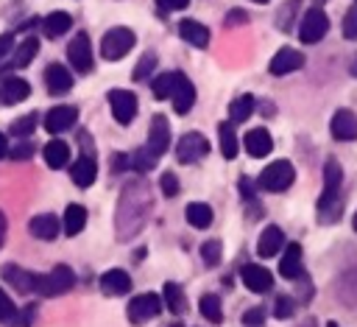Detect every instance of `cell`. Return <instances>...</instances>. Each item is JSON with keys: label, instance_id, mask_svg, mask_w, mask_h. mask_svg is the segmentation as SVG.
<instances>
[{"label": "cell", "instance_id": "1", "mask_svg": "<svg viewBox=\"0 0 357 327\" xmlns=\"http://www.w3.org/2000/svg\"><path fill=\"white\" fill-rule=\"evenodd\" d=\"M153 207V196L145 179H131L117 201V212H114V229L120 240H131L148 221Z\"/></svg>", "mask_w": 357, "mask_h": 327}, {"label": "cell", "instance_id": "2", "mask_svg": "<svg viewBox=\"0 0 357 327\" xmlns=\"http://www.w3.org/2000/svg\"><path fill=\"white\" fill-rule=\"evenodd\" d=\"M73 285H75V274H73V268L64 266V263L53 266L47 274H36V293H42V296L67 293Z\"/></svg>", "mask_w": 357, "mask_h": 327}, {"label": "cell", "instance_id": "3", "mask_svg": "<svg viewBox=\"0 0 357 327\" xmlns=\"http://www.w3.org/2000/svg\"><path fill=\"white\" fill-rule=\"evenodd\" d=\"M293 179H296L293 165L287 159H276V162H271L259 173V187L262 190H271V193H282V190H287L293 184Z\"/></svg>", "mask_w": 357, "mask_h": 327}, {"label": "cell", "instance_id": "4", "mask_svg": "<svg viewBox=\"0 0 357 327\" xmlns=\"http://www.w3.org/2000/svg\"><path fill=\"white\" fill-rule=\"evenodd\" d=\"M131 48H134V31H128V28H112V31H106L103 39H100V56H103L106 61L123 59Z\"/></svg>", "mask_w": 357, "mask_h": 327}, {"label": "cell", "instance_id": "5", "mask_svg": "<svg viewBox=\"0 0 357 327\" xmlns=\"http://www.w3.org/2000/svg\"><path fill=\"white\" fill-rule=\"evenodd\" d=\"M340 184H343V168H340L337 159H329V162L324 165V190H321V198H318V210H321V215L337 201V196H340Z\"/></svg>", "mask_w": 357, "mask_h": 327}, {"label": "cell", "instance_id": "6", "mask_svg": "<svg viewBox=\"0 0 357 327\" xmlns=\"http://www.w3.org/2000/svg\"><path fill=\"white\" fill-rule=\"evenodd\" d=\"M67 59H70V64H73L78 73H89V70H92V64H95V59H92V42H89V36H86L84 31H78V34L70 39V45H67Z\"/></svg>", "mask_w": 357, "mask_h": 327}, {"label": "cell", "instance_id": "7", "mask_svg": "<svg viewBox=\"0 0 357 327\" xmlns=\"http://www.w3.org/2000/svg\"><path fill=\"white\" fill-rule=\"evenodd\" d=\"M206 154H209V143H206L204 134L187 131L184 137H178V145H176V159H178V162L190 165V162H195V159H201V157H206Z\"/></svg>", "mask_w": 357, "mask_h": 327}, {"label": "cell", "instance_id": "8", "mask_svg": "<svg viewBox=\"0 0 357 327\" xmlns=\"http://www.w3.org/2000/svg\"><path fill=\"white\" fill-rule=\"evenodd\" d=\"M162 310V299L156 293H139L128 302V321L131 324H145L153 316H159Z\"/></svg>", "mask_w": 357, "mask_h": 327}, {"label": "cell", "instance_id": "9", "mask_svg": "<svg viewBox=\"0 0 357 327\" xmlns=\"http://www.w3.org/2000/svg\"><path fill=\"white\" fill-rule=\"evenodd\" d=\"M109 106H112V115L120 126H128L137 117V95L128 92V89H112L109 92Z\"/></svg>", "mask_w": 357, "mask_h": 327}, {"label": "cell", "instance_id": "10", "mask_svg": "<svg viewBox=\"0 0 357 327\" xmlns=\"http://www.w3.org/2000/svg\"><path fill=\"white\" fill-rule=\"evenodd\" d=\"M326 31H329V17H326L321 8H310V11L304 14V20H301L298 36H301V42L312 45V42L324 39V34H326Z\"/></svg>", "mask_w": 357, "mask_h": 327}, {"label": "cell", "instance_id": "11", "mask_svg": "<svg viewBox=\"0 0 357 327\" xmlns=\"http://www.w3.org/2000/svg\"><path fill=\"white\" fill-rule=\"evenodd\" d=\"M167 145H170V123L165 115H153L151 129H148V148L156 157H162L167 151Z\"/></svg>", "mask_w": 357, "mask_h": 327}, {"label": "cell", "instance_id": "12", "mask_svg": "<svg viewBox=\"0 0 357 327\" xmlns=\"http://www.w3.org/2000/svg\"><path fill=\"white\" fill-rule=\"evenodd\" d=\"M240 277H243L245 288L254 291V293H265V291H271V285H273L271 271L262 268V266H257V263H245V266L240 268Z\"/></svg>", "mask_w": 357, "mask_h": 327}, {"label": "cell", "instance_id": "13", "mask_svg": "<svg viewBox=\"0 0 357 327\" xmlns=\"http://www.w3.org/2000/svg\"><path fill=\"white\" fill-rule=\"evenodd\" d=\"M329 131L335 140L340 143H349V140H357V117L349 112V109H337L329 120Z\"/></svg>", "mask_w": 357, "mask_h": 327}, {"label": "cell", "instance_id": "14", "mask_svg": "<svg viewBox=\"0 0 357 327\" xmlns=\"http://www.w3.org/2000/svg\"><path fill=\"white\" fill-rule=\"evenodd\" d=\"M45 87H47V92H53V95H64V92H70L73 89V73L64 67V64H47V70H45Z\"/></svg>", "mask_w": 357, "mask_h": 327}, {"label": "cell", "instance_id": "15", "mask_svg": "<svg viewBox=\"0 0 357 327\" xmlns=\"http://www.w3.org/2000/svg\"><path fill=\"white\" fill-rule=\"evenodd\" d=\"M3 279L20 293H33L36 291V274H31V271H25L20 266H11V263L3 266Z\"/></svg>", "mask_w": 357, "mask_h": 327}, {"label": "cell", "instance_id": "16", "mask_svg": "<svg viewBox=\"0 0 357 327\" xmlns=\"http://www.w3.org/2000/svg\"><path fill=\"white\" fill-rule=\"evenodd\" d=\"M100 291L106 296H123L131 291V277L123 268H109L106 274H100Z\"/></svg>", "mask_w": 357, "mask_h": 327}, {"label": "cell", "instance_id": "17", "mask_svg": "<svg viewBox=\"0 0 357 327\" xmlns=\"http://www.w3.org/2000/svg\"><path fill=\"white\" fill-rule=\"evenodd\" d=\"M78 120V112L73 106H53L47 115H45V129L50 134H59V131H67L73 123Z\"/></svg>", "mask_w": 357, "mask_h": 327}, {"label": "cell", "instance_id": "18", "mask_svg": "<svg viewBox=\"0 0 357 327\" xmlns=\"http://www.w3.org/2000/svg\"><path fill=\"white\" fill-rule=\"evenodd\" d=\"M59 229H61V221H59L56 215H50V212L33 215V218L28 221V232H31L33 238H39V240H53V238L59 235Z\"/></svg>", "mask_w": 357, "mask_h": 327}, {"label": "cell", "instance_id": "19", "mask_svg": "<svg viewBox=\"0 0 357 327\" xmlns=\"http://www.w3.org/2000/svg\"><path fill=\"white\" fill-rule=\"evenodd\" d=\"M28 95H31V84H28L25 78H6V81L0 84V103H3V106L22 103Z\"/></svg>", "mask_w": 357, "mask_h": 327}, {"label": "cell", "instance_id": "20", "mask_svg": "<svg viewBox=\"0 0 357 327\" xmlns=\"http://www.w3.org/2000/svg\"><path fill=\"white\" fill-rule=\"evenodd\" d=\"M304 64V56L298 53V50H293V48H282L273 59H271V73L273 75H287V73H293V70H298Z\"/></svg>", "mask_w": 357, "mask_h": 327}, {"label": "cell", "instance_id": "21", "mask_svg": "<svg viewBox=\"0 0 357 327\" xmlns=\"http://www.w3.org/2000/svg\"><path fill=\"white\" fill-rule=\"evenodd\" d=\"M170 101H173V109H176L178 115H187V112L192 109V103H195V87L190 84L187 75L178 73V81H176V89H173Z\"/></svg>", "mask_w": 357, "mask_h": 327}, {"label": "cell", "instance_id": "22", "mask_svg": "<svg viewBox=\"0 0 357 327\" xmlns=\"http://www.w3.org/2000/svg\"><path fill=\"white\" fill-rule=\"evenodd\" d=\"M282 246H287V243H284L282 229H279V226H273V224H268V226L262 229L259 240H257V252H259V257H273V254H279V252H282Z\"/></svg>", "mask_w": 357, "mask_h": 327}, {"label": "cell", "instance_id": "23", "mask_svg": "<svg viewBox=\"0 0 357 327\" xmlns=\"http://www.w3.org/2000/svg\"><path fill=\"white\" fill-rule=\"evenodd\" d=\"M279 274L284 279H301L304 277V266H301V246L298 243H290L282 254V263H279Z\"/></svg>", "mask_w": 357, "mask_h": 327}, {"label": "cell", "instance_id": "24", "mask_svg": "<svg viewBox=\"0 0 357 327\" xmlns=\"http://www.w3.org/2000/svg\"><path fill=\"white\" fill-rule=\"evenodd\" d=\"M70 176H73V182H75L78 187H89V184L95 182V176H98V162H95V157H89V154L78 157V159L73 162V168H70Z\"/></svg>", "mask_w": 357, "mask_h": 327}, {"label": "cell", "instance_id": "25", "mask_svg": "<svg viewBox=\"0 0 357 327\" xmlns=\"http://www.w3.org/2000/svg\"><path fill=\"white\" fill-rule=\"evenodd\" d=\"M335 293L343 305H357V266L354 268H346L337 282H335Z\"/></svg>", "mask_w": 357, "mask_h": 327}, {"label": "cell", "instance_id": "26", "mask_svg": "<svg viewBox=\"0 0 357 327\" xmlns=\"http://www.w3.org/2000/svg\"><path fill=\"white\" fill-rule=\"evenodd\" d=\"M178 36L195 48H206L209 45V31L206 25H201L198 20H181L178 22Z\"/></svg>", "mask_w": 357, "mask_h": 327}, {"label": "cell", "instance_id": "27", "mask_svg": "<svg viewBox=\"0 0 357 327\" xmlns=\"http://www.w3.org/2000/svg\"><path fill=\"white\" fill-rule=\"evenodd\" d=\"M243 145H245V151L251 157H268L271 148H273V140H271V134L265 129H251V131H245Z\"/></svg>", "mask_w": 357, "mask_h": 327}, {"label": "cell", "instance_id": "28", "mask_svg": "<svg viewBox=\"0 0 357 327\" xmlns=\"http://www.w3.org/2000/svg\"><path fill=\"white\" fill-rule=\"evenodd\" d=\"M70 25H73V17H70L67 11H50V14L42 20V31H45V36H50V39L67 34Z\"/></svg>", "mask_w": 357, "mask_h": 327}, {"label": "cell", "instance_id": "29", "mask_svg": "<svg viewBox=\"0 0 357 327\" xmlns=\"http://www.w3.org/2000/svg\"><path fill=\"white\" fill-rule=\"evenodd\" d=\"M42 154H45L47 168H53V170H59V168H64L70 162V145L64 140H50Z\"/></svg>", "mask_w": 357, "mask_h": 327}, {"label": "cell", "instance_id": "30", "mask_svg": "<svg viewBox=\"0 0 357 327\" xmlns=\"http://www.w3.org/2000/svg\"><path fill=\"white\" fill-rule=\"evenodd\" d=\"M184 215H187V224L195 226V229H206V226L212 224V207L204 204V201H192V204H187Z\"/></svg>", "mask_w": 357, "mask_h": 327}, {"label": "cell", "instance_id": "31", "mask_svg": "<svg viewBox=\"0 0 357 327\" xmlns=\"http://www.w3.org/2000/svg\"><path fill=\"white\" fill-rule=\"evenodd\" d=\"M84 226H86V210H84L81 204H70V207L64 210L61 229H64L67 235H78Z\"/></svg>", "mask_w": 357, "mask_h": 327}, {"label": "cell", "instance_id": "32", "mask_svg": "<svg viewBox=\"0 0 357 327\" xmlns=\"http://www.w3.org/2000/svg\"><path fill=\"white\" fill-rule=\"evenodd\" d=\"M218 140H220V154H223V159H234V157H237V134H234V129H231V120H226V123L218 126Z\"/></svg>", "mask_w": 357, "mask_h": 327}, {"label": "cell", "instance_id": "33", "mask_svg": "<svg viewBox=\"0 0 357 327\" xmlns=\"http://www.w3.org/2000/svg\"><path fill=\"white\" fill-rule=\"evenodd\" d=\"M176 81H178V73H162V75H156V78L151 81V92H153V98H156V101L170 98L173 89H176Z\"/></svg>", "mask_w": 357, "mask_h": 327}, {"label": "cell", "instance_id": "34", "mask_svg": "<svg viewBox=\"0 0 357 327\" xmlns=\"http://www.w3.org/2000/svg\"><path fill=\"white\" fill-rule=\"evenodd\" d=\"M36 53H39V39H36V36H28V39H25L22 45H17V50H14V67H28Z\"/></svg>", "mask_w": 357, "mask_h": 327}, {"label": "cell", "instance_id": "35", "mask_svg": "<svg viewBox=\"0 0 357 327\" xmlns=\"http://www.w3.org/2000/svg\"><path fill=\"white\" fill-rule=\"evenodd\" d=\"M251 112H254V98H251V95H240V98H234L231 106H229V120H231V123H243V120L251 117Z\"/></svg>", "mask_w": 357, "mask_h": 327}, {"label": "cell", "instance_id": "36", "mask_svg": "<svg viewBox=\"0 0 357 327\" xmlns=\"http://www.w3.org/2000/svg\"><path fill=\"white\" fill-rule=\"evenodd\" d=\"M156 154L148 148V145H142V148H137L131 157H128V165L134 168V170H139V173H145V170H151L153 165H156Z\"/></svg>", "mask_w": 357, "mask_h": 327}, {"label": "cell", "instance_id": "37", "mask_svg": "<svg viewBox=\"0 0 357 327\" xmlns=\"http://www.w3.org/2000/svg\"><path fill=\"white\" fill-rule=\"evenodd\" d=\"M165 302H167L170 313H184L187 310V296L176 282H165Z\"/></svg>", "mask_w": 357, "mask_h": 327}, {"label": "cell", "instance_id": "38", "mask_svg": "<svg viewBox=\"0 0 357 327\" xmlns=\"http://www.w3.org/2000/svg\"><path fill=\"white\" fill-rule=\"evenodd\" d=\"M201 313H204V319H209L212 324H218V321H223V310H220V299H218L215 293H206V296H201Z\"/></svg>", "mask_w": 357, "mask_h": 327}, {"label": "cell", "instance_id": "39", "mask_svg": "<svg viewBox=\"0 0 357 327\" xmlns=\"http://www.w3.org/2000/svg\"><path fill=\"white\" fill-rule=\"evenodd\" d=\"M36 123H39L36 115H22V117L11 120V134H17V137H28V134H33Z\"/></svg>", "mask_w": 357, "mask_h": 327}, {"label": "cell", "instance_id": "40", "mask_svg": "<svg viewBox=\"0 0 357 327\" xmlns=\"http://www.w3.org/2000/svg\"><path fill=\"white\" fill-rule=\"evenodd\" d=\"M153 67H156V53H145V56L137 61V67H134V78H137V81L148 78V75L153 73Z\"/></svg>", "mask_w": 357, "mask_h": 327}, {"label": "cell", "instance_id": "41", "mask_svg": "<svg viewBox=\"0 0 357 327\" xmlns=\"http://www.w3.org/2000/svg\"><path fill=\"white\" fill-rule=\"evenodd\" d=\"M159 187H162V193H165L167 198H173V196L178 193V179H176V173L165 170V173H162V179H159Z\"/></svg>", "mask_w": 357, "mask_h": 327}, {"label": "cell", "instance_id": "42", "mask_svg": "<svg viewBox=\"0 0 357 327\" xmlns=\"http://www.w3.org/2000/svg\"><path fill=\"white\" fill-rule=\"evenodd\" d=\"M343 36L346 39H357V6L346 11L343 17Z\"/></svg>", "mask_w": 357, "mask_h": 327}, {"label": "cell", "instance_id": "43", "mask_svg": "<svg viewBox=\"0 0 357 327\" xmlns=\"http://www.w3.org/2000/svg\"><path fill=\"white\" fill-rule=\"evenodd\" d=\"M201 257H204L209 266H215V263L220 260V243H218V240H206V243L201 246Z\"/></svg>", "mask_w": 357, "mask_h": 327}, {"label": "cell", "instance_id": "44", "mask_svg": "<svg viewBox=\"0 0 357 327\" xmlns=\"http://www.w3.org/2000/svg\"><path fill=\"white\" fill-rule=\"evenodd\" d=\"M298 6H301V0H290V3H284V6H282L279 17H276V22H279V28H282V31L287 28V17L293 20V14H296V8H298Z\"/></svg>", "mask_w": 357, "mask_h": 327}, {"label": "cell", "instance_id": "45", "mask_svg": "<svg viewBox=\"0 0 357 327\" xmlns=\"http://www.w3.org/2000/svg\"><path fill=\"white\" fill-rule=\"evenodd\" d=\"M14 302H11V296L0 288V321H8V319H14Z\"/></svg>", "mask_w": 357, "mask_h": 327}, {"label": "cell", "instance_id": "46", "mask_svg": "<svg viewBox=\"0 0 357 327\" xmlns=\"http://www.w3.org/2000/svg\"><path fill=\"white\" fill-rule=\"evenodd\" d=\"M293 307H296V305H293L290 296H279V299H276V307H273V316H276V319H287V316L293 313Z\"/></svg>", "mask_w": 357, "mask_h": 327}, {"label": "cell", "instance_id": "47", "mask_svg": "<svg viewBox=\"0 0 357 327\" xmlns=\"http://www.w3.org/2000/svg\"><path fill=\"white\" fill-rule=\"evenodd\" d=\"M31 157H33V145H31V143H20V145L11 148V159H17V162L31 159Z\"/></svg>", "mask_w": 357, "mask_h": 327}, {"label": "cell", "instance_id": "48", "mask_svg": "<svg viewBox=\"0 0 357 327\" xmlns=\"http://www.w3.org/2000/svg\"><path fill=\"white\" fill-rule=\"evenodd\" d=\"M262 319H265V310H262V307H251V310L243 316V324H245V327H257V324H262Z\"/></svg>", "mask_w": 357, "mask_h": 327}, {"label": "cell", "instance_id": "49", "mask_svg": "<svg viewBox=\"0 0 357 327\" xmlns=\"http://www.w3.org/2000/svg\"><path fill=\"white\" fill-rule=\"evenodd\" d=\"M243 22H248V14L245 11H240V8H231L229 14H226V25H243Z\"/></svg>", "mask_w": 357, "mask_h": 327}, {"label": "cell", "instance_id": "50", "mask_svg": "<svg viewBox=\"0 0 357 327\" xmlns=\"http://www.w3.org/2000/svg\"><path fill=\"white\" fill-rule=\"evenodd\" d=\"M190 0H156V6L162 8V11H178V8H184Z\"/></svg>", "mask_w": 357, "mask_h": 327}, {"label": "cell", "instance_id": "51", "mask_svg": "<svg viewBox=\"0 0 357 327\" xmlns=\"http://www.w3.org/2000/svg\"><path fill=\"white\" fill-rule=\"evenodd\" d=\"M11 48H14V36H11V34H3V36H0V59H3L6 53H11Z\"/></svg>", "mask_w": 357, "mask_h": 327}, {"label": "cell", "instance_id": "52", "mask_svg": "<svg viewBox=\"0 0 357 327\" xmlns=\"http://www.w3.org/2000/svg\"><path fill=\"white\" fill-rule=\"evenodd\" d=\"M6 232H8V224H6V215L0 212V249H3V243H6Z\"/></svg>", "mask_w": 357, "mask_h": 327}, {"label": "cell", "instance_id": "53", "mask_svg": "<svg viewBox=\"0 0 357 327\" xmlns=\"http://www.w3.org/2000/svg\"><path fill=\"white\" fill-rule=\"evenodd\" d=\"M8 157V140H6V134L0 131V159H6Z\"/></svg>", "mask_w": 357, "mask_h": 327}, {"label": "cell", "instance_id": "54", "mask_svg": "<svg viewBox=\"0 0 357 327\" xmlns=\"http://www.w3.org/2000/svg\"><path fill=\"white\" fill-rule=\"evenodd\" d=\"M351 75H354V78H357V56H354V59H351Z\"/></svg>", "mask_w": 357, "mask_h": 327}, {"label": "cell", "instance_id": "55", "mask_svg": "<svg viewBox=\"0 0 357 327\" xmlns=\"http://www.w3.org/2000/svg\"><path fill=\"white\" fill-rule=\"evenodd\" d=\"M351 226H354V232H357V212H354V218H351Z\"/></svg>", "mask_w": 357, "mask_h": 327}, {"label": "cell", "instance_id": "56", "mask_svg": "<svg viewBox=\"0 0 357 327\" xmlns=\"http://www.w3.org/2000/svg\"><path fill=\"white\" fill-rule=\"evenodd\" d=\"M170 327H184V324H181V321H173V324H170Z\"/></svg>", "mask_w": 357, "mask_h": 327}, {"label": "cell", "instance_id": "57", "mask_svg": "<svg viewBox=\"0 0 357 327\" xmlns=\"http://www.w3.org/2000/svg\"><path fill=\"white\" fill-rule=\"evenodd\" d=\"M326 327H337V324H335V321H329V324H326Z\"/></svg>", "mask_w": 357, "mask_h": 327}, {"label": "cell", "instance_id": "58", "mask_svg": "<svg viewBox=\"0 0 357 327\" xmlns=\"http://www.w3.org/2000/svg\"><path fill=\"white\" fill-rule=\"evenodd\" d=\"M254 3H268V0H254Z\"/></svg>", "mask_w": 357, "mask_h": 327}]
</instances>
